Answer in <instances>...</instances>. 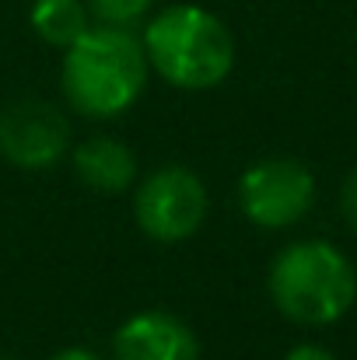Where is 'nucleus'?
<instances>
[{
    "mask_svg": "<svg viewBox=\"0 0 357 360\" xmlns=\"http://www.w3.org/2000/svg\"><path fill=\"white\" fill-rule=\"evenodd\" d=\"M133 217L140 231L154 241L175 245L193 238L207 217V189L203 179L189 168L168 165L147 175L133 200Z\"/></svg>",
    "mask_w": 357,
    "mask_h": 360,
    "instance_id": "20e7f679",
    "label": "nucleus"
},
{
    "mask_svg": "<svg viewBox=\"0 0 357 360\" xmlns=\"http://www.w3.org/2000/svg\"><path fill=\"white\" fill-rule=\"evenodd\" d=\"M270 297L298 326H330L354 304V266L326 241H294L270 266Z\"/></svg>",
    "mask_w": 357,
    "mask_h": 360,
    "instance_id": "7ed1b4c3",
    "label": "nucleus"
},
{
    "mask_svg": "<svg viewBox=\"0 0 357 360\" xmlns=\"http://www.w3.org/2000/svg\"><path fill=\"white\" fill-rule=\"evenodd\" d=\"M284 360H337L330 350H322V347H315V343H301V347H294L291 354Z\"/></svg>",
    "mask_w": 357,
    "mask_h": 360,
    "instance_id": "f8f14e48",
    "label": "nucleus"
},
{
    "mask_svg": "<svg viewBox=\"0 0 357 360\" xmlns=\"http://www.w3.org/2000/svg\"><path fill=\"white\" fill-rule=\"evenodd\" d=\"M144 42L123 25L88 28L63 49V95L88 120H113L147 88Z\"/></svg>",
    "mask_w": 357,
    "mask_h": 360,
    "instance_id": "f257e3e1",
    "label": "nucleus"
},
{
    "mask_svg": "<svg viewBox=\"0 0 357 360\" xmlns=\"http://www.w3.org/2000/svg\"><path fill=\"white\" fill-rule=\"evenodd\" d=\"M88 11L102 21V25H123L130 28L133 21H140L154 0H84Z\"/></svg>",
    "mask_w": 357,
    "mask_h": 360,
    "instance_id": "9d476101",
    "label": "nucleus"
},
{
    "mask_svg": "<svg viewBox=\"0 0 357 360\" xmlns=\"http://www.w3.org/2000/svg\"><path fill=\"white\" fill-rule=\"evenodd\" d=\"M113 360H200V340L172 311H140L116 329Z\"/></svg>",
    "mask_w": 357,
    "mask_h": 360,
    "instance_id": "0eeeda50",
    "label": "nucleus"
},
{
    "mask_svg": "<svg viewBox=\"0 0 357 360\" xmlns=\"http://www.w3.org/2000/svg\"><path fill=\"white\" fill-rule=\"evenodd\" d=\"M140 42L147 67L182 91L218 88L235 67L232 28L200 4H172L158 11Z\"/></svg>",
    "mask_w": 357,
    "mask_h": 360,
    "instance_id": "f03ea898",
    "label": "nucleus"
},
{
    "mask_svg": "<svg viewBox=\"0 0 357 360\" xmlns=\"http://www.w3.org/2000/svg\"><path fill=\"white\" fill-rule=\"evenodd\" d=\"M49 360H102L95 350H88V347H63L60 354H53Z\"/></svg>",
    "mask_w": 357,
    "mask_h": 360,
    "instance_id": "ddd939ff",
    "label": "nucleus"
},
{
    "mask_svg": "<svg viewBox=\"0 0 357 360\" xmlns=\"http://www.w3.org/2000/svg\"><path fill=\"white\" fill-rule=\"evenodd\" d=\"M340 203H344V217H347V224L357 231V168L347 175V182H344V196H340Z\"/></svg>",
    "mask_w": 357,
    "mask_h": 360,
    "instance_id": "9b49d317",
    "label": "nucleus"
},
{
    "mask_svg": "<svg viewBox=\"0 0 357 360\" xmlns=\"http://www.w3.org/2000/svg\"><path fill=\"white\" fill-rule=\"evenodd\" d=\"M70 150V122L46 98H14L0 112V154L25 172H42Z\"/></svg>",
    "mask_w": 357,
    "mask_h": 360,
    "instance_id": "423d86ee",
    "label": "nucleus"
},
{
    "mask_svg": "<svg viewBox=\"0 0 357 360\" xmlns=\"http://www.w3.org/2000/svg\"><path fill=\"white\" fill-rule=\"evenodd\" d=\"M70 165L92 193L106 196L126 193L137 179V154L116 136H88L70 150Z\"/></svg>",
    "mask_w": 357,
    "mask_h": 360,
    "instance_id": "6e6552de",
    "label": "nucleus"
},
{
    "mask_svg": "<svg viewBox=\"0 0 357 360\" xmlns=\"http://www.w3.org/2000/svg\"><path fill=\"white\" fill-rule=\"evenodd\" d=\"M88 4L84 0H35L28 11L32 32L56 49H67L74 39H81L92 21H88Z\"/></svg>",
    "mask_w": 357,
    "mask_h": 360,
    "instance_id": "1a4fd4ad",
    "label": "nucleus"
},
{
    "mask_svg": "<svg viewBox=\"0 0 357 360\" xmlns=\"http://www.w3.org/2000/svg\"><path fill=\"white\" fill-rule=\"evenodd\" d=\"M0 360H11V357H0Z\"/></svg>",
    "mask_w": 357,
    "mask_h": 360,
    "instance_id": "4468645a",
    "label": "nucleus"
},
{
    "mask_svg": "<svg viewBox=\"0 0 357 360\" xmlns=\"http://www.w3.org/2000/svg\"><path fill=\"white\" fill-rule=\"evenodd\" d=\"M315 200V179L291 158H266L238 179V207L259 228L298 224Z\"/></svg>",
    "mask_w": 357,
    "mask_h": 360,
    "instance_id": "39448f33",
    "label": "nucleus"
}]
</instances>
